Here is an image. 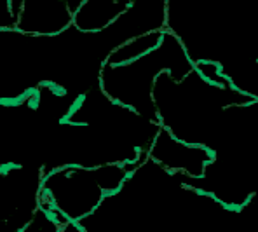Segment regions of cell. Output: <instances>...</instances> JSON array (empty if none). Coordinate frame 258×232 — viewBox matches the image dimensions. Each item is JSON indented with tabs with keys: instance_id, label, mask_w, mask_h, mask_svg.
Wrapping results in <instances>:
<instances>
[{
	"instance_id": "1",
	"label": "cell",
	"mask_w": 258,
	"mask_h": 232,
	"mask_svg": "<svg viewBox=\"0 0 258 232\" xmlns=\"http://www.w3.org/2000/svg\"><path fill=\"white\" fill-rule=\"evenodd\" d=\"M166 30L194 65L218 63L225 77L258 60V0H168Z\"/></svg>"
},
{
	"instance_id": "2",
	"label": "cell",
	"mask_w": 258,
	"mask_h": 232,
	"mask_svg": "<svg viewBox=\"0 0 258 232\" xmlns=\"http://www.w3.org/2000/svg\"><path fill=\"white\" fill-rule=\"evenodd\" d=\"M249 101L253 100L232 87L208 82L197 70L181 81L162 72L154 84V105L161 128L181 142L210 150L222 126L223 110Z\"/></svg>"
},
{
	"instance_id": "3",
	"label": "cell",
	"mask_w": 258,
	"mask_h": 232,
	"mask_svg": "<svg viewBox=\"0 0 258 232\" xmlns=\"http://www.w3.org/2000/svg\"><path fill=\"white\" fill-rule=\"evenodd\" d=\"M194 70L196 65L183 44L164 30L161 44L149 54L119 67L103 65L98 84L112 101L159 124L154 105V84L157 77L162 72H169L176 81H181Z\"/></svg>"
},
{
	"instance_id": "4",
	"label": "cell",
	"mask_w": 258,
	"mask_h": 232,
	"mask_svg": "<svg viewBox=\"0 0 258 232\" xmlns=\"http://www.w3.org/2000/svg\"><path fill=\"white\" fill-rule=\"evenodd\" d=\"M140 164V162H138ZM138 164H108L98 168L67 166L44 175L40 208L59 225L82 222L117 194Z\"/></svg>"
},
{
	"instance_id": "5",
	"label": "cell",
	"mask_w": 258,
	"mask_h": 232,
	"mask_svg": "<svg viewBox=\"0 0 258 232\" xmlns=\"http://www.w3.org/2000/svg\"><path fill=\"white\" fill-rule=\"evenodd\" d=\"M79 223L84 232H169L162 203L129 178L119 192Z\"/></svg>"
},
{
	"instance_id": "6",
	"label": "cell",
	"mask_w": 258,
	"mask_h": 232,
	"mask_svg": "<svg viewBox=\"0 0 258 232\" xmlns=\"http://www.w3.org/2000/svg\"><path fill=\"white\" fill-rule=\"evenodd\" d=\"M44 171L40 166L2 164L0 232H23L40 210Z\"/></svg>"
},
{
	"instance_id": "7",
	"label": "cell",
	"mask_w": 258,
	"mask_h": 232,
	"mask_svg": "<svg viewBox=\"0 0 258 232\" xmlns=\"http://www.w3.org/2000/svg\"><path fill=\"white\" fill-rule=\"evenodd\" d=\"M149 157L173 175L201 178L213 161V152L206 147L181 142L168 129L161 128L149 150Z\"/></svg>"
},
{
	"instance_id": "8",
	"label": "cell",
	"mask_w": 258,
	"mask_h": 232,
	"mask_svg": "<svg viewBox=\"0 0 258 232\" xmlns=\"http://www.w3.org/2000/svg\"><path fill=\"white\" fill-rule=\"evenodd\" d=\"M75 11L67 0H25L14 32L26 37H58L74 26Z\"/></svg>"
},
{
	"instance_id": "9",
	"label": "cell",
	"mask_w": 258,
	"mask_h": 232,
	"mask_svg": "<svg viewBox=\"0 0 258 232\" xmlns=\"http://www.w3.org/2000/svg\"><path fill=\"white\" fill-rule=\"evenodd\" d=\"M136 0H84L75 11L74 26L84 33H103L135 6Z\"/></svg>"
},
{
	"instance_id": "10",
	"label": "cell",
	"mask_w": 258,
	"mask_h": 232,
	"mask_svg": "<svg viewBox=\"0 0 258 232\" xmlns=\"http://www.w3.org/2000/svg\"><path fill=\"white\" fill-rule=\"evenodd\" d=\"M162 35H164V32H150V33H143L140 37H135L131 40H126V42L120 44L119 47L110 52L105 65L119 67V65L131 63L135 60L142 58V56L149 54L150 51H154L161 44Z\"/></svg>"
},
{
	"instance_id": "11",
	"label": "cell",
	"mask_w": 258,
	"mask_h": 232,
	"mask_svg": "<svg viewBox=\"0 0 258 232\" xmlns=\"http://www.w3.org/2000/svg\"><path fill=\"white\" fill-rule=\"evenodd\" d=\"M227 81L230 82L232 89L237 93L248 96L249 100L258 101V60L246 65L241 70H236L227 75Z\"/></svg>"
},
{
	"instance_id": "12",
	"label": "cell",
	"mask_w": 258,
	"mask_h": 232,
	"mask_svg": "<svg viewBox=\"0 0 258 232\" xmlns=\"http://www.w3.org/2000/svg\"><path fill=\"white\" fill-rule=\"evenodd\" d=\"M67 2L72 6V9H74V11H77L79 7H81L82 4H84V0H67Z\"/></svg>"
}]
</instances>
